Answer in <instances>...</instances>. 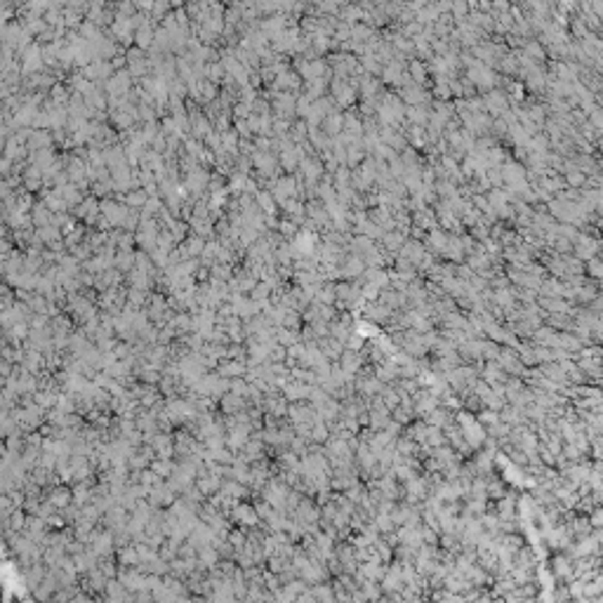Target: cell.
I'll use <instances>...</instances> for the list:
<instances>
[{
	"label": "cell",
	"mask_w": 603,
	"mask_h": 603,
	"mask_svg": "<svg viewBox=\"0 0 603 603\" xmlns=\"http://www.w3.org/2000/svg\"><path fill=\"white\" fill-rule=\"evenodd\" d=\"M215 563H217V554H215L212 549H203V552H201V565L212 568Z\"/></svg>",
	"instance_id": "cell-1"
},
{
	"label": "cell",
	"mask_w": 603,
	"mask_h": 603,
	"mask_svg": "<svg viewBox=\"0 0 603 603\" xmlns=\"http://www.w3.org/2000/svg\"><path fill=\"white\" fill-rule=\"evenodd\" d=\"M236 516H238L243 523H255V514H252L250 507H238V511H236Z\"/></svg>",
	"instance_id": "cell-2"
},
{
	"label": "cell",
	"mask_w": 603,
	"mask_h": 603,
	"mask_svg": "<svg viewBox=\"0 0 603 603\" xmlns=\"http://www.w3.org/2000/svg\"><path fill=\"white\" fill-rule=\"evenodd\" d=\"M120 559H123V563H137V552L134 549H125L120 554Z\"/></svg>",
	"instance_id": "cell-3"
}]
</instances>
